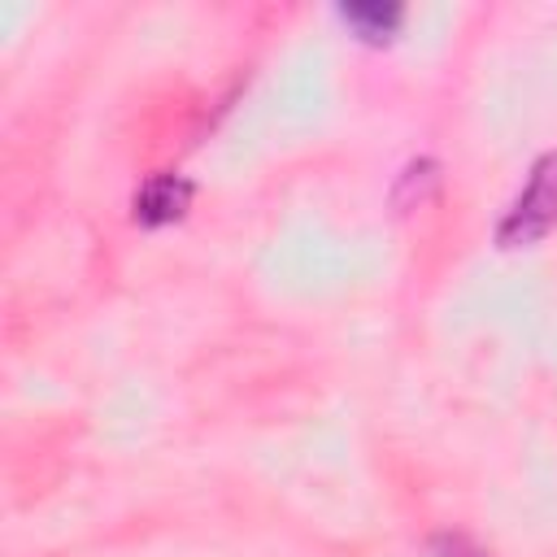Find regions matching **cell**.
Segmentation results:
<instances>
[{
    "instance_id": "obj_1",
    "label": "cell",
    "mask_w": 557,
    "mask_h": 557,
    "mask_svg": "<svg viewBox=\"0 0 557 557\" xmlns=\"http://www.w3.org/2000/svg\"><path fill=\"white\" fill-rule=\"evenodd\" d=\"M548 231H557V152L540 157L531 165L527 187L518 191V200L509 205V213L496 226L500 248H522L544 239Z\"/></svg>"
},
{
    "instance_id": "obj_2",
    "label": "cell",
    "mask_w": 557,
    "mask_h": 557,
    "mask_svg": "<svg viewBox=\"0 0 557 557\" xmlns=\"http://www.w3.org/2000/svg\"><path fill=\"white\" fill-rule=\"evenodd\" d=\"M187 205H191V183L178 174H157L135 196V222L165 226V222H178L187 213Z\"/></svg>"
},
{
    "instance_id": "obj_3",
    "label": "cell",
    "mask_w": 557,
    "mask_h": 557,
    "mask_svg": "<svg viewBox=\"0 0 557 557\" xmlns=\"http://www.w3.org/2000/svg\"><path fill=\"white\" fill-rule=\"evenodd\" d=\"M339 17L361 35V39H370V44H383V39H392L396 35V26H400V9L396 4H344L339 9Z\"/></svg>"
},
{
    "instance_id": "obj_4",
    "label": "cell",
    "mask_w": 557,
    "mask_h": 557,
    "mask_svg": "<svg viewBox=\"0 0 557 557\" xmlns=\"http://www.w3.org/2000/svg\"><path fill=\"white\" fill-rule=\"evenodd\" d=\"M435 557H483V553L461 535H440L435 540Z\"/></svg>"
}]
</instances>
